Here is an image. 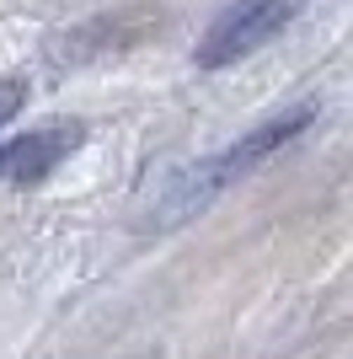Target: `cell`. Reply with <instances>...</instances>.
I'll use <instances>...</instances> for the list:
<instances>
[{
	"label": "cell",
	"instance_id": "1",
	"mask_svg": "<svg viewBox=\"0 0 353 359\" xmlns=\"http://www.w3.org/2000/svg\"><path fill=\"white\" fill-rule=\"evenodd\" d=\"M310 118H316V107L300 102V107H289V113H279V118L257 123V129L241 135L230 150L209 156V161L182 166L176 177H166V188L155 194V204L145 210V225H150V231H176V225H188L193 215H204L225 188H235V182L247 177V172H257L268 156H279L289 140H300L310 129Z\"/></svg>",
	"mask_w": 353,
	"mask_h": 359
},
{
	"label": "cell",
	"instance_id": "2",
	"mask_svg": "<svg viewBox=\"0 0 353 359\" xmlns=\"http://www.w3.org/2000/svg\"><path fill=\"white\" fill-rule=\"evenodd\" d=\"M300 6H305V0H230V6L209 22V32L198 38L193 65H198V70H225V65L257 54V48L273 43L294 16H300Z\"/></svg>",
	"mask_w": 353,
	"mask_h": 359
},
{
	"label": "cell",
	"instance_id": "3",
	"mask_svg": "<svg viewBox=\"0 0 353 359\" xmlns=\"http://www.w3.org/2000/svg\"><path fill=\"white\" fill-rule=\"evenodd\" d=\"M81 140H86V123H75V118H54L43 129H27V135L6 140L0 145V182L32 188V182L54 177L59 166L81 150Z\"/></svg>",
	"mask_w": 353,
	"mask_h": 359
},
{
	"label": "cell",
	"instance_id": "4",
	"mask_svg": "<svg viewBox=\"0 0 353 359\" xmlns=\"http://www.w3.org/2000/svg\"><path fill=\"white\" fill-rule=\"evenodd\" d=\"M22 102H27V81L22 75H0V129L22 113Z\"/></svg>",
	"mask_w": 353,
	"mask_h": 359
}]
</instances>
